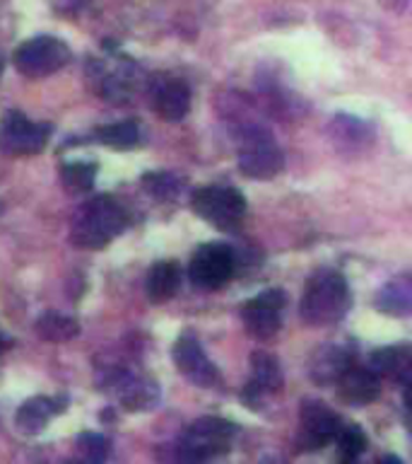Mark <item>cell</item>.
<instances>
[{"instance_id":"6da1fadb","label":"cell","mask_w":412,"mask_h":464,"mask_svg":"<svg viewBox=\"0 0 412 464\" xmlns=\"http://www.w3.org/2000/svg\"><path fill=\"white\" fill-rule=\"evenodd\" d=\"M350 305L352 295L345 276L331 268H321L309 278L299 303V313L301 320L311 327H331L347 314Z\"/></svg>"},{"instance_id":"7a4b0ae2","label":"cell","mask_w":412,"mask_h":464,"mask_svg":"<svg viewBox=\"0 0 412 464\" xmlns=\"http://www.w3.org/2000/svg\"><path fill=\"white\" fill-rule=\"evenodd\" d=\"M126 208L114 197H95L72 215L71 240L82 250H102L126 230Z\"/></svg>"},{"instance_id":"3957f363","label":"cell","mask_w":412,"mask_h":464,"mask_svg":"<svg viewBox=\"0 0 412 464\" xmlns=\"http://www.w3.org/2000/svg\"><path fill=\"white\" fill-rule=\"evenodd\" d=\"M237 426L227 419L202 416L194 421L179 440V457L186 462H208L232 450Z\"/></svg>"},{"instance_id":"277c9868","label":"cell","mask_w":412,"mask_h":464,"mask_svg":"<svg viewBox=\"0 0 412 464\" xmlns=\"http://www.w3.org/2000/svg\"><path fill=\"white\" fill-rule=\"evenodd\" d=\"M237 162L248 179H272L285 170V155L272 135L258 126L246 128L239 138Z\"/></svg>"},{"instance_id":"5b68a950","label":"cell","mask_w":412,"mask_h":464,"mask_svg":"<svg viewBox=\"0 0 412 464\" xmlns=\"http://www.w3.org/2000/svg\"><path fill=\"white\" fill-rule=\"evenodd\" d=\"M195 215H201L202 220L215 225L217 230L237 232L244 223L246 215V198L241 191L232 187H205L194 191L191 197Z\"/></svg>"},{"instance_id":"8992f818","label":"cell","mask_w":412,"mask_h":464,"mask_svg":"<svg viewBox=\"0 0 412 464\" xmlns=\"http://www.w3.org/2000/svg\"><path fill=\"white\" fill-rule=\"evenodd\" d=\"M71 49L56 36H34L25 44H19L12 54V63L19 75L29 81H39L53 75L71 63Z\"/></svg>"},{"instance_id":"52a82bcc","label":"cell","mask_w":412,"mask_h":464,"mask_svg":"<svg viewBox=\"0 0 412 464\" xmlns=\"http://www.w3.org/2000/svg\"><path fill=\"white\" fill-rule=\"evenodd\" d=\"M234 271H237V257H234L232 247L222 244V242L201 244L188 264L191 283L201 290H217L234 276Z\"/></svg>"},{"instance_id":"ba28073f","label":"cell","mask_w":412,"mask_h":464,"mask_svg":"<svg viewBox=\"0 0 412 464\" xmlns=\"http://www.w3.org/2000/svg\"><path fill=\"white\" fill-rule=\"evenodd\" d=\"M51 138V126L29 121L19 112H5L0 116V152L25 158L42 152Z\"/></svg>"},{"instance_id":"9c48e42d","label":"cell","mask_w":412,"mask_h":464,"mask_svg":"<svg viewBox=\"0 0 412 464\" xmlns=\"http://www.w3.org/2000/svg\"><path fill=\"white\" fill-rule=\"evenodd\" d=\"M287 305V295L280 288H268L265 293L256 295L241 307V320L246 331L258 341L272 339L282 327V313Z\"/></svg>"},{"instance_id":"30bf717a","label":"cell","mask_w":412,"mask_h":464,"mask_svg":"<svg viewBox=\"0 0 412 464\" xmlns=\"http://www.w3.org/2000/svg\"><path fill=\"white\" fill-rule=\"evenodd\" d=\"M102 384H104L102 390L114 394L126 411H148L159 404L157 383L148 375H135L118 367V370H106Z\"/></svg>"},{"instance_id":"8fae6325","label":"cell","mask_w":412,"mask_h":464,"mask_svg":"<svg viewBox=\"0 0 412 464\" xmlns=\"http://www.w3.org/2000/svg\"><path fill=\"white\" fill-rule=\"evenodd\" d=\"M299 419H301V430H299L297 443L301 450H321V447L331 445L342 429L340 416L316 399H307L301 404Z\"/></svg>"},{"instance_id":"7c38bea8","label":"cell","mask_w":412,"mask_h":464,"mask_svg":"<svg viewBox=\"0 0 412 464\" xmlns=\"http://www.w3.org/2000/svg\"><path fill=\"white\" fill-rule=\"evenodd\" d=\"M172 356H174L179 373L198 387H215L219 383L217 367L208 358V353L202 351L201 341L195 339V334H191V331H186L176 339Z\"/></svg>"},{"instance_id":"4fadbf2b","label":"cell","mask_w":412,"mask_h":464,"mask_svg":"<svg viewBox=\"0 0 412 464\" xmlns=\"http://www.w3.org/2000/svg\"><path fill=\"white\" fill-rule=\"evenodd\" d=\"M149 102L164 121H181L191 112V89L181 78L157 75L149 81Z\"/></svg>"},{"instance_id":"5bb4252c","label":"cell","mask_w":412,"mask_h":464,"mask_svg":"<svg viewBox=\"0 0 412 464\" xmlns=\"http://www.w3.org/2000/svg\"><path fill=\"white\" fill-rule=\"evenodd\" d=\"M282 390V367L278 363V358H272L271 353L256 351L251 356V380L244 387V402L251 409H261L263 399L268 394H275Z\"/></svg>"},{"instance_id":"9a60e30c","label":"cell","mask_w":412,"mask_h":464,"mask_svg":"<svg viewBox=\"0 0 412 464\" xmlns=\"http://www.w3.org/2000/svg\"><path fill=\"white\" fill-rule=\"evenodd\" d=\"M355 363V358L345 346L328 344L311 353L309 358V377L321 387H331L340 380V375Z\"/></svg>"},{"instance_id":"2e32d148","label":"cell","mask_w":412,"mask_h":464,"mask_svg":"<svg viewBox=\"0 0 412 464\" xmlns=\"http://www.w3.org/2000/svg\"><path fill=\"white\" fill-rule=\"evenodd\" d=\"M335 384H338L342 402L352 404V406H367L381 392V383H378L377 373L371 367H362L357 363H352Z\"/></svg>"},{"instance_id":"e0dca14e","label":"cell","mask_w":412,"mask_h":464,"mask_svg":"<svg viewBox=\"0 0 412 464\" xmlns=\"http://www.w3.org/2000/svg\"><path fill=\"white\" fill-rule=\"evenodd\" d=\"M65 404L68 402L63 397H32V399H27L15 414V423H18L19 433H25V436L42 433L53 416L65 411Z\"/></svg>"},{"instance_id":"ac0fdd59","label":"cell","mask_w":412,"mask_h":464,"mask_svg":"<svg viewBox=\"0 0 412 464\" xmlns=\"http://www.w3.org/2000/svg\"><path fill=\"white\" fill-rule=\"evenodd\" d=\"M369 363H371V370H374L378 377L391 380V383L403 384V387H410V377H412L410 346H405L403 344V346L378 348V351L371 353Z\"/></svg>"},{"instance_id":"d6986e66","label":"cell","mask_w":412,"mask_h":464,"mask_svg":"<svg viewBox=\"0 0 412 464\" xmlns=\"http://www.w3.org/2000/svg\"><path fill=\"white\" fill-rule=\"evenodd\" d=\"M97 82H99V95L109 102H116V104H123L133 97L135 92V85H138V68L135 63L123 58L121 66H116L111 71H102L97 73Z\"/></svg>"},{"instance_id":"ffe728a7","label":"cell","mask_w":412,"mask_h":464,"mask_svg":"<svg viewBox=\"0 0 412 464\" xmlns=\"http://www.w3.org/2000/svg\"><path fill=\"white\" fill-rule=\"evenodd\" d=\"M181 288V267L176 261H157L148 271L145 290L152 303H167Z\"/></svg>"},{"instance_id":"44dd1931","label":"cell","mask_w":412,"mask_h":464,"mask_svg":"<svg viewBox=\"0 0 412 464\" xmlns=\"http://www.w3.org/2000/svg\"><path fill=\"white\" fill-rule=\"evenodd\" d=\"M378 310L393 317H408L412 310V283L408 276L393 278L391 283L381 288L377 298Z\"/></svg>"},{"instance_id":"7402d4cb","label":"cell","mask_w":412,"mask_h":464,"mask_svg":"<svg viewBox=\"0 0 412 464\" xmlns=\"http://www.w3.org/2000/svg\"><path fill=\"white\" fill-rule=\"evenodd\" d=\"M95 141L106 148H114V151H131L141 143V128L135 121H118V124H106L95 128Z\"/></svg>"},{"instance_id":"603a6c76","label":"cell","mask_w":412,"mask_h":464,"mask_svg":"<svg viewBox=\"0 0 412 464\" xmlns=\"http://www.w3.org/2000/svg\"><path fill=\"white\" fill-rule=\"evenodd\" d=\"M97 179V162H68L61 167V184L71 194H88Z\"/></svg>"},{"instance_id":"cb8c5ba5","label":"cell","mask_w":412,"mask_h":464,"mask_svg":"<svg viewBox=\"0 0 412 464\" xmlns=\"http://www.w3.org/2000/svg\"><path fill=\"white\" fill-rule=\"evenodd\" d=\"M78 321L58 313H46L36 320V334L46 341H71L78 336Z\"/></svg>"},{"instance_id":"d4e9b609","label":"cell","mask_w":412,"mask_h":464,"mask_svg":"<svg viewBox=\"0 0 412 464\" xmlns=\"http://www.w3.org/2000/svg\"><path fill=\"white\" fill-rule=\"evenodd\" d=\"M141 184L148 189L155 198L169 201V198H176L181 194V189L186 187V179H179L176 174H172V172H148V174L141 179Z\"/></svg>"},{"instance_id":"484cf974","label":"cell","mask_w":412,"mask_h":464,"mask_svg":"<svg viewBox=\"0 0 412 464\" xmlns=\"http://www.w3.org/2000/svg\"><path fill=\"white\" fill-rule=\"evenodd\" d=\"M75 450L88 462H104L106 457L111 455V440L99 433H82L75 440Z\"/></svg>"},{"instance_id":"4316f807","label":"cell","mask_w":412,"mask_h":464,"mask_svg":"<svg viewBox=\"0 0 412 464\" xmlns=\"http://www.w3.org/2000/svg\"><path fill=\"white\" fill-rule=\"evenodd\" d=\"M335 445L340 450L342 460H357L367 450V436L360 426H345L342 423L340 433L335 437Z\"/></svg>"},{"instance_id":"83f0119b","label":"cell","mask_w":412,"mask_h":464,"mask_svg":"<svg viewBox=\"0 0 412 464\" xmlns=\"http://www.w3.org/2000/svg\"><path fill=\"white\" fill-rule=\"evenodd\" d=\"M53 5L61 12H75V10L85 5V0H53Z\"/></svg>"},{"instance_id":"f1b7e54d","label":"cell","mask_w":412,"mask_h":464,"mask_svg":"<svg viewBox=\"0 0 412 464\" xmlns=\"http://www.w3.org/2000/svg\"><path fill=\"white\" fill-rule=\"evenodd\" d=\"M408 3V0H381V5L384 8H391V10H401Z\"/></svg>"},{"instance_id":"f546056e","label":"cell","mask_w":412,"mask_h":464,"mask_svg":"<svg viewBox=\"0 0 412 464\" xmlns=\"http://www.w3.org/2000/svg\"><path fill=\"white\" fill-rule=\"evenodd\" d=\"M8 344H10L8 336H5V334H0V353H3L5 348H8Z\"/></svg>"},{"instance_id":"4dcf8cb0","label":"cell","mask_w":412,"mask_h":464,"mask_svg":"<svg viewBox=\"0 0 412 464\" xmlns=\"http://www.w3.org/2000/svg\"><path fill=\"white\" fill-rule=\"evenodd\" d=\"M3 66H5V61H3V54H0V75H3Z\"/></svg>"}]
</instances>
